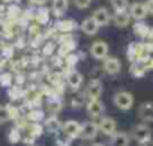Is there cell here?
Masks as SVG:
<instances>
[{
	"instance_id": "cell-29",
	"label": "cell",
	"mask_w": 153,
	"mask_h": 146,
	"mask_svg": "<svg viewBox=\"0 0 153 146\" xmlns=\"http://www.w3.org/2000/svg\"><path fill=\"white\" fill-rule=\"evenodd\" d=\"M12 82H14V76L11 74V72H3V74H0V86L9 89L12 86Z\"/></svg>"
},
{
	"instance_id": "cell-30",
	"label": "cell",
	"mask_w": 153,
	"mask_h": 146,
	"mask_svg": "<svg viewBox=\"0 0 153 146\" xmlns=\"http://www.w3.org/2000/svg\"><path fill=\"white\" fill-rule=\"evenodd\" d=\"M6 109H8V113H9V119H11V121H18V119L21 118V112H20L18 107L8 104Z\"/></svg>"
},
{
	"instance_id": "cell-8",
	"label": "cell",
	"mask_w": 153,
	"mask_h": 146,
	"mask_svg": "<svg viewBox=\"0 0 153 146\" xmlns=\"http://www.w3.org/2000/svg\"><path fill=\"white\" fill-rule=\"evenodd\" d=\"M98 128H99V133L111 137L117 131V122H116V119H113L110 116H102L98 122Z\"/></svg>"
},
{
	"instance_id": "cell-40",
	"label": "cell",
	"mask_w": 153,
	"mask_h": 146,
	"mask_svg": "<svg viewBox=\"0 0 153 146\" xmlns=\"http://www.w3.org/2000/svg\"><path fill=\"white\" fill-rule=\"evenodd\" d=\"M56 146H69L66 142H62V140H59L57 143H56Z\"/></svg>"
},
{
	"instance_id": "cell-4",
	"label": "cell",
	"mask_w": 153,
	"mask_h": 146,
	"mask_svg": "<svg viewBox=\"0 0 153 146\" xmlns=\"http://www.w3.org/2000/svg\"><path fill=\"white\" fill-rule=\"evenodd\" d=\"M129 136H131L135 142L143 143V142L152 139V130H150V127H149L147 124H138V125H135V127L132 128V131H131Z\"/></svg>"
},
{
	"instance_id": "cell-6",
	"label": "cell",
	"mask_w": 153,
	"mask_h": 146,
	"mask_svg": "<svg viewBox=\"0 0 153 146\" xmlns=\"http://www.w3.org/2000/svg\"><path fill=\"white\" fill-rule=\"evenodd\" d=\"M102 71L108 76H117L122 71V62L119 57L108 56L105 60H102Z\"/></svg>"
},
{
	"instance_id": "cell-1",
	"label": "cell",
	"mask_w": 153,
	"mask_h": 146,
	"mask_svg": "<svg viewBox=\"0 0 153 146\" xmlns=\"http://www.w3.org/2000/svg\"><path fill=\"white\" fill-rule=\"evenodd\" d=\"M113 103L114 106L122 110V112H128L134 107V95L128 91H119L114 94L113 97Z\"/></svg>"
},
{
	"instance_id": "cell-24",
	"label": "cell",
	"mask_w": 153,
	"mask_h": 146,
	"mask_svg": "<svg viewBox=\"0 0 153 146\" xmlns=\"http://www.w3.org/2000/svg\"><path fill=\"white\" fill-rule=\"evenodd\" d=\"M35 20L39 23V24H48V21H50V9H47L45 6H42V8H39L36 12H35Z\"/></svg>"
},
{
	"instance_id": "cell-31",
	"label": "cell",
	"mask_w": 153,
	"mask_h": 146,
	"mask_svg": "<svg viewBox=\"0 0 153 146\" xmlns=\"http://www.w3.org/2000/svg\"><path fill=\"white\" fill-rule=\"evenodd\" d=\"M78 60H80V57H78V54H75V53H71V54H68V56L65 57V63H66L69 68L75 66Z\"/></svg>"
},
{
	"instance_id": "cell-39",
	"label": "cell",
	"mask_w": 153,
	"mask_h": 146,
	"mask_svg": "<svg viewBox=\"0 0 153 146\" xmlns=\"http://www.w3.org/2000/svg\"><path fill=\"white\" fill-rule=\"evenodd\" d=\"M140 146H153V139H150V140H146V142H143V143H138Z\"/></svg>"
},
{
	"instance_id": "cell-23",
	"label": "cell",
	"mask_w": 153,
	"mask_h": 146,
	"mask_svg": "<svg viewBox=\"0 0 153 146\" xmlns=\"http://www.w3.org/2000/svg\"><path fill=\"white\" fill-rule=\"evenodd\" d=\"M26 118H27V121L30 124H39V122H42L45 119V113L41 109H30L27 112V116Z\"/></svg>"
},
{
	"instance_id": "cell-25",
	"label": "cell",
	"mask_w": 153,
	"mask_h": 146,
	"mask_svg": "<svg viewBox=\"0 0 153 146\" xmlns=\"http://www.w3.org/2000/svg\"><path fill=\"white\" fill-rule=\"evenodd\" d=\"M126 56H128V59H129L131 63H134V62L138 60V42H131V44L128 45Z\"/></svg>"
},
{
	"instance_id": "cell-17",
	"label": "cell",
	"mask_w": 153,
	"mask_h": 146,
	"mask_svg": "<svg viewBox=\"0 0 153 146\" xmlns=\"http://www.w3.org/2000/svg\"><path fill=\"white\" fill-rule=\"evenodd\" d=\"M80 27H81V30H83L87 36H93V35H96V33L99 32V29H101L92 17L86 18V20L81 23V26H80Z\"/></svg>"
},
{
	"instance_id": "cell-22",
	"label": "cell",
	"mask_w": 153,
	"mask_h": 146,
	"mask_svg": "<svg viewBox=\"0 0 153 146\" xmlns=\"http://www.w3.org/2000/svg\"><path fill=\"white\" fill-rule=\"evenodd\" d=\"M149 29H150V26L146 24L144 21H135L134 26H132L134 35L138 36L140 39H146V36H147V33H149Z\"/></svg>"
},
{
	"instance_id": "cell-2",
	"label": "cell",
	"mask_w": 153,
	"mask_h": 146,
	"mask_svg": "<svg viewBox=\"0 0 153 146\" xmlns=\"http://www.w3.org/2000/svg\"><path fill=\"white\" fill-rule=\"evenodd\" d=\"M102 92H104V85H102V82H101L99 79H93V80H90V83L86 86L83 97H84L87 101L99 100L101 95H102Z\"/></svg>"
},
{
	"instance_id": "cell-5",
	"label": "cell",
	"mask_w": 153,
	"mask_h": 146,
	"mask_svg": "<svg viewBox=\"0 0 153 146\" xmlns=\"http://www.w3.org/2000/svg\"><path fill=\"white\" fill-rule=\"evenodd\" d=\"M99 134V128H98V122L93 121H87L84 124H81V130H80V139L83 140H95Z\"/></svg>"
},
{
	"instance_id": "cell-42",
	"label": "cell",
	"mask_w": 153,
	"mask_h": 146,
	"mask_svg": "<svg viewBox=\"0 0 153 146\" xmlns=\"http://www.w3.org/2000/svg\"><path fill=\"white\" fill-rule=\"evenodd\" d=\"M2 2H5V3H11V2H15V0H2Z\"/></svg>"
},
{
	"instance_id": "cell-7",
	"label": "cell",
	"mask_w": 153,
	"mask_h": 146,
	"mask_svg": "<svg viewBox=\"0 0 153 146\" xmlns=\"http://www.w3.org/2000/svg\"><path fill=\"white\" fill-rule=\"evenodd\" d=\"M83 82H84V79L81 76V72H78L76 69H71L66 72V83H68L71 91L78 92L83 86Z\"/></svg>"
},
{
	"instance_id": "cell-14",
	"label": "cell",
	"mask_w": 153,
	"mask_h": 146,
	"mask_svg": "<svg viewBox=\"0 0 153 146\" xmlns=\"http://www.w3.org/2000/svg\"><path fill=\"white\" fill-rule=\"evenodd\" d=\"M131 145V136L125 131H116L110 137V146H129Z\"/></svg>"
},
{
	"instance_id": "cell-10",
	"label": "cell",
	"mask_w": 153,
	"mask_h": 146,
	"mask_svg": "<svg viewBox=\"0 0 153 146\" xmlns=\"http://www.w3.org/2000/svg\"><path fill=\"white\" fill-rule=\"evenodd\" d=\"M86 110L89 113V116L92 118H102L104 113H105V106L101 100H92V101H87L86 104Z\"/></svg>"
},
{
	"instance_id": "cell-15",
	"label": "cell",
	"mask_w": 153,
	"mask_h": 146,
	"mask_svg": "<svg viewBox=\"0 0 153 146\" xmlns=\"http://www.w3.org/2000/svg\"><path fill=\"white\" fill-rule=\"evenodd\" d=\"M69 8V0H51V12L54 17L62 18Z\"/></svg>"
},
{
	"instance_id": "cell-3",
	"label": "cell",
	"mask_w": 153,
	"mask_h": 146,
	"mask_svg": "<svg viewBox=\"0 0 153 146\" xmlns=\"http://www.w3.org/2000/svg\"><path fill=\"white\" fill-rule=\"evenodd\" d=\"M89 51H90V56H92L93 59H96V60H105V59L108 57L110 47H108V44L104 42V41H95V42H92Z\"/></svg>"
},
{
	"instance_id": "cell-12",
	"label": "cell",
	"mask_w": 153,
	"mask_h": 146,
	"mask_svg": "<svg viewBox=\"0 0 153 146\" xmlns=\"http://www.w3.org/2000/svg\"><path fill=\"white\" fill-rule=\"evenodd\" d=\"M138 118L144 124L153 122V103H150V101L141 103L140 107H138Z\"/></svg>"
},
{
	"instance_id": "cell-27",
	"label": "cell",
	"mask_w": 153,
	"mask_h": 146,
	"mask_svg": "<svg viewBox=\"0 0 153 146\" xmlns=\"http://www.w3.org/2000/svg\"><path fill=\"white\" fill-rule=\"evenodd\" d=\"M8 95H9L11 100L17 101V100H20V98L24 97V92H23V89H21L18 85H15V86H11V88L8 89Z\"/></svg>"
},
{
	"instance_id": "cell-16",
	"label": "cell",
	"mask_w": 153,
	"mask_h": 146,
	"mask_svg": "<svg viewBox=\"0 0 153 146\" xmlns=\"http://www.w3.org/2000/svg\"><path fill=\"white\" fill-rule=\"evenodd\" d=\"M44 130L51 133V134H56L59 131H62V122L57 116H50L47 119H44Z\"/></svg>"
},
{
	"instance_id": "cell-41",
	"label": "cell",
	"mask_w": 153,
	"mask_h": 146,
	"mask_svg": "<svg viewBox=\"0 0 153 146\" xmlns=\"http://www.w3.org/2000/svg\"><path fill=\"white\" fill-rule=\"evenodd\" d=\"M90 146H105L104 143H93V145H90Z\"/></svg>"
},
{
	"instance_id": "cell-19",
	"label": "cell",
	"mask_w": 153,
	"mask_h": 146,
	"mask_svg": "<svg viewBox=\"0 0 153 146\" xmlns=\"http://www.w3.org/2000/svg\"><path fill=\"white\" fill-rule=\"evenodd\" d=\"M113 23H114L116 27H120V29L129 26V23H131V15H129V12H128V11H125V12H114V15H113Z\"/></svg>"
},
{
	"instance_id": "cell-28",
	"label": "cell",
	"mask_w": 153,
	"mask_h": 146,
	"mask_svg": "<svg viewBox=\"0 0 153 146\" xmlns=\"http://www.w3.org/2000/svg\"><path fill=\"white\" fill-rule=\"evenodd\" d=\"M8 140H9L12 145L20 143V142H21V130L17 128V127H14V128L8 133Z\"/></svg>"
},
{
	"instance_id": "cell-21",
	"label": "cell",
	"mask_w": 153,
	"mask_h": 146,
	"mask_svg": "<svg viewBox=\"0 0 153 146\" xmlns=\"http://www.w3.org/2000/svg\"><path fill=\"white\" fill-rule=\"evenodd\" d=\"M56 30L57 32H62V33H71L75 27H76V23L74 20H59L56 23Z\"/></svg>"
},
{
	"instance_id": "cell-37",
	"label": "cell",
	"mask_w": 153,
	"mask_h": 146,
	"mask_svg": "<svg viewBox=\"0 0 153 146\" xmlns=\"http://www.w3.org/2000/svg\"><path fill=\"white\" fill-rule=\"evenodd\" d=\"M54 47H56V45H54L53 42H48V44H47V45L44 47V53H45L47 56H50V54L53 53V50H54Z\"/></svg>"
},
{
	"instance_id": "cell-9",
	"label": "cell",
	"mask_w": 153,
	"mask_h": 146,
	"mask_svg": "<svg viewBox=\"0 0 153 146\" xmlns=\"http://www.w3.org/2000/svg\"><path fill=\"white\" fill-rule=\"evenodd\" d=\"M80 130H81V124L78 121H75V119H69V121L62 124V131L71 140L80 137Z\"/></svg>"
},
{
	"instance_id": "cell-32",
	"label": "cell",
	"mask_w": 153,
	"mask_h": 146,
	"mask_svg": "<svg viewBox=\"0 0 153 146\" xmlns=\"http://www.w3.org/2000/svg\"><path fill=\"white\" fill-rule=\"evenodd\" d=\"M9 121H11V119H9V113H8L6 106H0V125L6 124V122H9Z\"/></svg>"
},
{
	"instance_id": "cell-36",
	"label": "cell",
	"mask_w": 153,
	"mask_h": 146,
	"mask_svg": "<svg viewBox=\"0 0 153 146\" xmlns=\"http://www.w3.org/2000/svg\"><path fill=\"white\" fill-rule=\"evenodd\" d=\"M144 6H146L147 15H152L153 17V0H147V2H144Z\"/></svg>"
},
{
	"instance_id": "cell-34",
	"label": "cell",
	"mask_w": 153,
	"mask_h": 146,
	"mask_svg": "<svg viewBox=\"0 0 153 146\" xmlns=\"http://www.w3.org/2000/svg\"><path fill=\"white\" fill-rule=\"evenodd\" d=\"M83 98L81 97H75V98H72V101H71V106L74 107V109H80L81 106H83Z\"/></svg>"
},
{
	"instance_id": "cell-38",
	"label": "cell",
	"mask_w": 153,
	"mask_h": 146,
	"mask_svg": "<svg viewBox=\"0 0 153 146\" xmlns=\"http://www.w3.org/2000/svg\"><path fill=\"white\" fill-rule=\"evenodd\" d=\"M32 2H33V6L36 5V6L42 8V6H45V5H47V2H48V0H32Z\"/></svg>"
},
{
	"instance_id": "cell-35",
	"label": "cell",
	"mask_w": 153,
	"mask_h": 146,
	"mask_svg": "<svg viewBox=\"0 0 153 146\" xmlns=\"http://www.w3.org/2000/svg\"><path fill=\"white\" fill-rule=\"evenodd\" d=\"M15 3H17L18 6H23V8H32V6H33L32 0H15Z\"/></svg>"
},
{
	"instance_id": "cell-18",
	"label": "cell",
	"mask_w": 153,
	"mask_h": 146,
	"mask_svg": "<svg viewBox=\"0 0 153 146\" xmlns=\"http://www.w3.org/2000/svg\"><path fill=\"white\" fill-rule=\"evenodd\" d=\"M147 71H149V69H147L146 62H140V60L131 63V68H129V72H131V74H132L135 79H141V77H144Z\"/></svg>"
},
{
	"instance_id": "cell-26",
	"label": "cell",
	"mask_w": 153,
	"mask_h": 146,
	"mask_svg": "<svg viewBox=\"0 0 153 146\" xmlns=\"http://www.w3.org/2000/svg\"><path fill=\"white\" fill-rule=\"evenodd\" d=\"M110 3H111L114 12H125L129 8V2H128V0H110Z\"/></svg>"
},
{
	"instance_id": "cell-13",
	"label": "cell",
	"mask_w": 153,
	"mask_h": 146,
	"mask_svg": "<svg viewBox=\"0 0 153 146\" xmlns=\"http://www.w3.org/2000/svg\"><path fill=\"white\" fill-rule=\"evenodd\" d=\"M128 12H129L131 18H134L135 21H144V18L147 17L144 2H135V3H132Z\"/></svg>"
},
{
	"instance_id": "cell-11",
	"label": "cell",
	"mask_w": 153,
	"mask_h": 146,
	"mask_svg": "<svg viewBox=\"0 0 153 146\" xmlns=\"http://www.w3.org/2000/svg\"><path fill=\"white\" fill-rule=\"evenodd\" d=\"M92 18L96 21V24H98L99 27H104V26L110 24V21H111V14H110V11H108L107 8L101 6V8L95 9V12L92 14Z\"/></svg>"
},
{
	"instance_id": "cell-20",
	"label": "cell",
	"mask_w": 153,
	"mask_h": 146,
	"mask_svg": "<svg viewBox=\"0 0 153 146\" xmlns=\"http://www.w3.org/2000/svg\"><path fill=\"white\" fill-rule=\"evenodd\" d=\"M63 109V103L59 97H51L47 101V110L51 113V116H56L59 112H62Z\"/></svg>"
},
{
	"instance_id": "cell-33",
	"label": "cell",
	"mask_w": 153,
	"mask_h": 146,
	"mask_svg": "<svg viewBox=\"0 0 153 146\" xmlns=\"http://www.w3.org/2000/svg\"><path fill=\"white\" fill-rule=\"evenodd\" d=\"M72 2L78 9H87L92 3V0H72Z\"/></svg>"
}]
</instances>
